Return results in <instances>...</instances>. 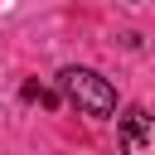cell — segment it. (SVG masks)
Here are the masks:
<instances>
[{"mask_svg": "<svg viewBox=\"0 0 155 155\" xmlns=\"http://www.w3.org/2000/svg\"><path fill=\"white\" fill-rule=\"evenodd\" d=\"M58 87H63V97L82 111V116H111L116 111V87L102 78V73H92V68H78V63H68L63 73H58Z\"/></svg>", "mask_w": 155, "mask_h": 155, "instance_id": "6da1fadb", "label": "cell"}, {"mask_svg": "<svg viewBox=\"0 0 155 155\" xmlns=\"http://www.w3.org/2000/svg\"><path fill=\"white\" fill-rule=\"evenodd\" d=\"M121 155H155V116L145 107H131L121 116Z\"/></svg>", "mask_w": 155, "mask_h": 155, "instance_id": "7a4b0ae2", "label": "cell"}]
</instances>
